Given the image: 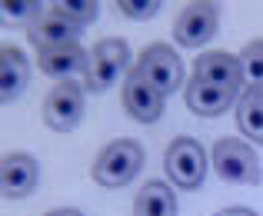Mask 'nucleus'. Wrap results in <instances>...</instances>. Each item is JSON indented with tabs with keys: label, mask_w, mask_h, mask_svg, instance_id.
I'll return each instance as SVG.
<instances>
[{
	"label": "nucleus",
	"mask_w": 263,
	"mask_h": 216,
	"mask_svg": "<svg viewBox=\"0 0 263 216\" xmlns=\"http://www.w3.org/2000/svg\"><path fill=\"white\" fill-rule=\"evenodd\" d=\"M127 67H130V47L123 40L110 37L90 50L87 60V73H84V87L90 93H107L110 87H117L120 80H127Z\"/></svg>",
	"instance_id": "obj_1"
},
{
	"label": "nucleus",
	"mask_w": 263,
	"mask_h": 216,
	"mask_svg": "<svg viewBox=\"0 0 263 216\" xmlns=\"http://www.w3.org/2000/svg\"><path fill=\"white\" fill-rule=\"evenodd\" d=\"M143 170V146L137 140H114L100 150L93 163V180L107 190L127 186L137 173Z\"/></svg>",
	"instance_id": "obj_2"
},
{
	"label": "nucleus",
	"mask_w": 263,
	"mask_h": 216,
	"mask_svg": "<svg viewBox=\"0 0 263 216\" xmlns=\"http://www.w3.org/2000/svg\"><path fill=\"white\" fill-rule=\"evenodd\" d=\"M134 73L140 76L143 83H150L160 96L177 93V90L183 87V64H180L177 50L167 47V44H150L147 50L140 53Z\"/></svg>",
	"instance_id": "obj_3"
},
{
	"label": "nucleus",
	"mask_w": 263,
	"mask_h": 216,
	"mask_svg": "<svg viewBox=\"0 0 263 216\" xmlns=\"http://www.w3.org/2000/svg\"><path fill=\"white\" fill-rule=\"evenodd\" d=\"M163 170H167L170 183L180 190H197L206 180V150L190 136H180L167 146L163 156Z\"/></svg>",
	"instance_id": "obj_4"
},
{
	"label": "nucleus",
	"mask_w": 263,
	"mask_h": 216,
	"mask_svg": "<svg viewBox=\"0 0 263 216\" xmlns=\"http://www.w3.org/2000/svg\"><path fill=\"white\" fill-rule=\"evenodd\" d=\"M213 170L220 173V180L237 186H253L260 183V160L243 140H217L213 143Z\"/></svg>",
	"instance_id": "obj_5"
},
{
	"label": "nucleus",
	"mask_w": 263,
	"mask_h": 216,
	"mask_svg": "<svg viewBox=\"0 0 263 216\" xmlns=\"http://www.w3.org/2000/svg\"><path fill=\"white\" fill-rule=\"evenodd\" d=\"M84 90L77 80H60L57 87H50L44 100V123L50 130H73L80 120H84Z\"/></svg>",
	"instance_id": "obj_6"
},
{
	"label": "nucleus",
	"mask_w": 263,
	"mask_h": 216,
	"mask_svg": "<svg viewBox=\"0 0 263 216\" xmlns=\"http://www.w3.org/2000/svg\"><path fill=\"white\" fill-rule=\"evenodd\" d=\"M220 24V7L217 4H190L177 13L174 37L180 47H203L217 33Z\"/></svg>",
	"instance_id": "obj_7"
},
{
	"label": "nucleus",
	"mask_w": 263,
	"mask_h": 216,
	"mask_svg": "<svg viewBox=\"0 0 263 216\" xmlns=\"http://www.w3.org/2000/svg\"><path fill=\"white\" fill-rule=\"evenodd\" d=\"M37 160L30 153H7L4 166H0V183H4V197L7 200H27L37 190Z\"/></svg>",
	"instance_id": "obj_8"
},
{
	"label": "nucleus",
	"mask_w": 263,
	"mask_h": 216,
	"mask_svg": "<svg viewBox=\"0 0 263 216\" xmlns=\"http://www.w3.org/2000/svg\"><path fill=\"white\" fill-rule=\"evenodd\" d=\"M123 110L137 123H157L163 116V96L130 70L127 80H123Z\"/></svg>",
	"instance_id": "obj_9"
},
{
	"label": "nucleus",
	"mask_w": 263,
	"mask_h": 216,
	"mask_svg": "<svg viewBox=\"0 0 263 216\" xmlns=\"http://www.w3.org/2000/svg\"><path fill=\"white\" fill-rule=\"evenodd\" d=\"M193 80L240 90V83H243V76H240V57H233V53H227V50L200 53L197 64H193Z\"/></svg>",
	"instance_id": "obj_10"
},
{
	"label": "nucleus",
	"mask_w": 263,
	"mask_h": 216,
	"mask_svg": "<svg viewBox=\"0 0 263 216\" xmlns=\"http://www.w3.org/2000/svg\"><path fill=\"white\" fill-rule=\"evenodd\" d=\"M30 40L37 44V50L80 44V27L70 24L67 17H60L57 10H44V13H40V17L30 24Z\"/></svg>",
	"instance_id": "obj_11"
},
{
	"label": "nucleus",
	"mask_w": 263,
	"mask_h": 216,
	"mask_svg": "<svg viewBox=\"0 0 263 216\" xmlns=\"http://www.w3.org/2000/svg\"><path fill=\"white\" fill-rule=\"evenodd\" d=\"M27 83H30V60L20 47L7 44L0 50V100L4 103L17 100L27 90Z\"/></svg>",
	"instance_id": "obj_12"
},
{
	"label": "nucleus",
	"mask_w": 263,
	"mask_h": 216,
	"mask_svg": "<svg viewBox=\"0 0 263 216\" xmlns=\"http://www.w3.org/2000/svg\"><path fill=\"white\" fill-rule=\"evenodd\" d=\"M183 96H186V107H190L197 116H220V113H227V110L233 107L237 90L213 87V83H203V80H193V76H190Z\"/></svg>",
	"instance_id": "obj_13"
},
{
	"label": "nucleus",
	"mask_w": 263,
	"mask_h": 216,
	"mask_svg": "<svg viewBox=\"0 0 263 216\" xmlns=\"http://www.w3.org/2000/svg\"><path fill=\"white\" fill-rule=\"evenodd\" d=\"M87 60H90V53L80 44L37 50V67L47 76H60V80H70L73 73H87Z\"/></svg>",
	"instance_id": "obj_14"
},
{
	"label": "nucleus",
	"mask_w": 263,
	"mask_h": 216,
	"mask_svg": "<svg viewBox=\"0 0 263 216\" xmlns=\"http://www.w3.org/2000/svg\"><path fill=\"white\" fill-rule=\"evenodd\" d=\"M134 216H177V197L167 183H147L134 200Z\"/></svg>",
	"instance_id": "obj_15"
},
{
	"label": "nucleus",
	"mask_w": 263,
	"mask_h": 216,
	"mask_svg": "<svg viewBox=\"0 0 263 216\" xmlns=\"http://www.w3.org/2000/svg\"><path fill=\"white\" fill-rule=\"evenodd\" d=\"M237 127L247 140L263 143V90H243L237 100Z\"/></svg>",
	"instance_id": "obj_16"
},
{
	"label": "nucleus",
	"mask_w": 263,
	"mask_h": 216,
	"mask_svg": "<svg viewBox=\"0 0 263 216\" xmlns=\"http://www.w3.org/2000/svg\"><path fill=\"white\" fill-rule=\"evenodd\" d=\"M240 76L243 90H263V40H250L240 50Z\"/></svg>",
	"instance_id": "obj_17"
},
{
	"label": "nucleus",
	"mask_w": 263,
	"mask_h": 216,
	"mask_svg": "<svg viewBox=\"0 0 263 216\" xmlns=\"http://www.w3.org/2000/svg\"><path fill=\"white\" fill-rule=\"evenodd\" d=\"M50 7L60 13V17H67L70 24H77V27H84V24H90V20L97 17L93 0H57V4H50Z\"/></svg>",
	"instance_id": "obj_18"
},
{
	"label": "nucleus",
	"mask_w": 263,
	"mask_h": 216,
	"mask_svg": "<svg viewBox=\"0 0 263 216\" xmlns=\"http://www.w3.org/2000/svg\"><path fill=\"white\" fill-rule=\"evenodd\" d=\"M4 17L7 20H20V24H33V20L44 13V4H37V0H4Z\"/></svg>",
	"instance_id": "obj_19"
},
{
	"label": "nucleus",
	"mask_w": 263,
	"mask_h": 216,
	"mask_svg": "<svg viewBox=\"0 0 263 216\" xmlns=\"http://www.w3.org/2000/svg\"><path fill=\"white\" fill-rule=\"evenodd\" d=\"M120 13L123 17H130V20H150V17H157L160 13V0H120Z\"/></svg>",
	"instance_id": "obj_20"
},
{
	"label": "nucleus",
	"mask_w": 263,
	"mask_h": 216,
	"mask_svg": "<svg viewBox=\"0 0 263 216\" xmlns=\"http://www.w3.org/2000/svg\"><path fill=\"white\" fill-rule=\"evenodd\" d=\"M217 216H257V213L247 210V206H233V210H220Z\"/></svg>",
	"instance_id": "obj_21"
},
{
	"label": "nucleus",
	"mask_w": 263,
	"mask_h": 216,
	"mask_svg": "<svg viewBox=\"0 0 263 216\" xmlns=\"http://www.w3.org/2000/svg\"><path fill=\"white\" fill-rule=\"evenodd\" d=\"M44 216H84V213H80V210H67V206H64V210H50Z\"/></svg>",
	"instance_id": "obj_22"
}]
</instances>
